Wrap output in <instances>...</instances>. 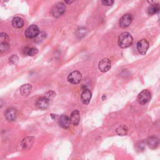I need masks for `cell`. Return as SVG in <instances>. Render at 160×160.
Instances as JSON below:
<instances>
[{
    "label": "cell",
    "instance_id": "cell-1",
    "mask_svg": "<svg viewBox=\"0 0 160 160\" xmlns=\"http://www.w3.org/2000/svg\"><path fill=\"white\" fill-rule=\"evenodd\" d=\"M133 38L131 34L128 32H124L120 34L118 38V44L122 48H127L131 46Z\"/></svg>",
    "mask_w": 160,
    "mask_h": 160
},
{
    "label": "cell",
    "instance_id": "cell-2",
    "mask_svg": "<svg viewBox=\"0 0 160 160\" xmlns=\"http://www.w3.org/2000/svg\"><path fill=\"white\" fill-rule=\"evenodd\" d=\"M66 8L65 4L62 2H59L52 6L51 9V13L54 17L59 18L65 12Z\"/></svg>",
    "mask_w": 160,
    "mask_h": 160
},
{
    "label": "cell",
    "instance_id": "cell-3",
    "mask_svg": "<svg viewBox=\"0 0 160 160\" xmlns=\"http://www.w3.org/2000/svg\"><path fill=\"white\" fill-rule=\"evenodd\" d=\"M39 32L40 31L39 28L35 24H32L27 28L25 31L24 34L25 36L28 38H35L38 36Z\"/></svg>",
    "mask_w": 160,
    "mask_h": 160
},
{
    "label": "cell",
    "instance_id": "cell-4",
    "mask_svg": "<svg viewBox=\"0 0 160 160\" xmlns=\"http://www.w3.org/2000/svg\"><path fill=\"white\" fill-rule=\"evenodd\" d=\"M151 93L148 90L142 91L138 96V101L140 104L144 105L148 103L151 99Z\"/></svg>",
    "mask_w": 160,
    "mask_h": 160
},
{
    "label": "cell",
    "instance_id": "cell-5",
    "mask_svg": "<svg viewBox=\"0 0 160 160\" xmlns=\"http://www.w3.org/2000/svg\"><path fill=\"white\" fill-rule=\"evenodd\" d=\"M82 79V74L78 71H74L71 72L68 77V81L72 84H78Z\"/></svg>",
    "mask_w": 160,
    "mask_h": 160
},
{
    "label": "cell",
    "instance_id": "cell-6",
    "mask_svg": "<svg viewBox=\"0 0 160 160\" xmlns=\"http://www.w3.org/2000/svg\"><path fill=\"white\" fill-rule=\"evenodd\" d=\"M148 48H149V42L146 39H142L138 42L137 49L141 54L144 55L146 53Z\"/></svg>",
    "mask_w": 160,
    "mask_h": 160
},
{
    "label": "cell",
    "instance_id": "cell-7",
    "mask_svg": "<svg viewBox=\"0 0 160 160\" xmlns=\"http://www.w3.org/2000/svg\"><path fill=\"white\" fill-rule=\"evenodd\" d=\"M132 21V16L130 14H125L119 19V25L121 28L128 27Z\"/></svg>",
    "mask_w": 160,
    "mask_h": 160
},
{
    "label": "cell",
    "instance_id": "cell-8",
    "mask_svg": "<svg viewBox=\"0 0 160 160\" xmlns=\"http://www.w3.org/2000/svg\"><path fill=\"white\" fill-rule=\"evenodd\" d=\"M111 61L108 58L101 59L98 64V68L101 72H106L111 68Z\"/></svg>",
    "mask_w": 160,
    "mask_h": 160
},
{
    "label": "cell",
    "instance_id": "cell-9",
    "mask_svg": "<svg viewBox=\"0 0 160 160\" xmlns=\"http://www.w3.org/2000/svg\"><path fill=\"white\" fill-rule=\"evenodd\" d=\"M71 119L70 118L64 114L61 115L59 119V124L61 127L64 129H68L71 126Z\"/></svg>",
    "mask_w": 160,
    "mask_h": 160
},
{
    "label": "cell",
    "instance_id": "cell-10",
    "mask_svg": "<svg viewBox=\"0 0 160 160\" xmlns=\"http://www.w3.org/2000/svg\"><path fill=\"white\" fill-rule=\"evenodd\" d=\"M91 96L92 94L90 90L88 89H84L81 95V102L84 104H88L91 99Z\"/></svg>",
    "mask_w": 160,
    "mask_h": 160
},
{
    "label": "cell",
    "instance_id": "cell-11",
    "mask_svg": "<svg viewBox=\"0 0 160 160\" xmlns=\"http://www.w3.org/2000/svg\"><path fill=\"white\" fill-rule=\"evenodd\" d=\"M160 144L159 139L156 136H151L147 140V144L148 147L151 149H154L157 148Z\"/></svg>",
    "mask_w": 160,
    "mask_h": 160
},
{
    "label": "cell",
    "instance_id": "cell-12",
    "mask_svg": "<svg viewBox=\"0 0 160 160\" xmlns=\"http://www.w3.org/2000/svg\"><path fill=\"white\" fill-rule=\"evenodd\" d=\"M5 118L8 121H13L16 119L17 111L14 108H9L5 112Z\"/></svg>",
    "mask_w": 160,
    "mask_h": 160
},
{
    "label": "cell",
    "instance_id": "cell-13",
    "mask_svg": "<svg viewBox=\"0 0 160 160\" xmlns=\"http://www.w3.org/2000/svg\"><path fill=\"white\" fill-rule=\"evenodd\" d=\"M34 136H28L24 138L21 141V146L22 148L25 149H30L34 142Z\"/></svg>",
    "mask_w": 160,
    "mask_h": 160
},
{
    "label": "cell",
    "instance_id": "cell-14",
    "mask_svg": "<svg viewBox=\"0 0 160 160\" xmlns=\"http://www.w3.org/2000/svg\"><path fill=\"white\" fill-rule=\"evenodd\" d=\"M36 105L38 108L41 109H46L49 107V100H48L44 96L41 97L37 101Z\"/></svg>",
    "mask_w": 160,
    "mask_h": 160
},
{
    "label": "cell",
    "instance_id": "cell-15",
    "mask_svg": "<svg viewBox=\"0 0 160 160\" xmlns=\"http://www.w3.org/2000/svg\"><path fill=\"white\" fill-rule=\"evenodd\" d=\"M70 119H71V123L73 125L78 126L79 124V120H80V115L78 110L76 109L72 112L70 116Z\"/></svg>",
    "mask_w": 160,
    "mask_h": 160
},
{
    "label": "cell",
    "instance_id": "cell-16",
    "mask_svg": "<svg viewBox=\"0 0 160 160\" xmlns=\"http://www.w3.org/2000/svg\"><path fill=\"white\" fill-rule=\"evenodd\" d=\"M32 89V86L29 84H25L21 86L19 90L21 95L24 96H27L29 94Z\"/></svg>",
    "mask_w": 160,
    "mask_h": 160
},
{
    "label": "cell",
    "instance_id": "cell-17",
    "mask_svg": "<svg viewBox=\"0 0 160 160\" xmlns=\"http://www.w3.org/2000/svg\"><path fill=\"white\" fill-rule=\"evenodd\" d=\"M11 23L14 28H21L24 26V21L20 17H15L13 18Z\"/></svg>",
    "mask_w": 160,
    "mask_h": 160
},
{
    "label": "cell",
    "instance_id": "cell-18",
    "mask_svg": "<svg viewBox=\"0 0 160 160\" xmlns=\"http://www.w3.org/2000/svg\"><path fill=\"white\" fill-rule=\"evenodd\" d=\"M160 9V5L158 3H154L151 4L148 9V13L149 15H152L158 13Z\"/></svg>",
    "mask_w": 160,
    "mask_h": 160
},
{
    "label": "cell",
    "instance_id": "cell-19",
    "mask_svg": "<svg viewBox=\"0 0 160 160\" xmlns=\"http://www.w3.org/2000/svg\"><path fill=\"white\" fill-rule=\"evenodd\" d=\"M116 132L119 136H125L128 132V128L125 125H121L116 128Z\"/></svg>",
    "mask_w": 160,
    "mask_h": 160
},
{
    "label": "cell",
    "instance_id": "cell-20",
    "mask_svg": "<svg viewBox=\"0 0 160 160\" xmlns=\"http://www.w3.org/2000/svg\"><path fill=\"white\" fill-rule=\"evenodd\" d=\"M86 34H87V30L84 28H81L78 29L76 31L77 36L80 38H82V37L85 36Z\"/></svg>",
    "mask_w": 160,
    "mask_h": 160
},
{
    "label": "cell",
    "instance_id": "cell-21",
    "mask_svg": "<svg viewBox=\"0 0 160 160\" xmlns=\"http://www.w3.org/2000/svg\"><path fill=\"white\" fill-rule=\"evenodd\" d=\"M56 96V92L53 91H49L45 93L44 97H45L48 100H51L53 99Z\"/></svg>",
    "mask_w": 160,
    "mask_h": 160
},
{
    "label": "cell",
    "instance_id": "cell-22",
    "mask_svg": "<svg viewBox=\"0 0 160 160\" xmlns=\"http://www.w3.org/2000/svg\"><path fill=\"white\" fill-rule=\"evenodd\" d=\"M46 38V33L44 32H40L36 38H35V41L40 42Z\"/></svg>",
    "mask_w": 160,
    "mask_h": 160
},
{
    "label": "cell",
    "instance_id": "cell-23",
    "mask_svg": "<svg viewBox=\"0 0 160 160\" xmlns=\"http://www.w3.org/2000/svg\"><path fill=\"white\" fill-rule=\"evenodd\" d=\"M0 39L1 42H7V41L9 39L8 35L4 32H1L0 34Z\"/></svg>",
    "mask_w": 160,
    "mask_h": 160
},
{
    "label": "cell",
    "instance_id": "cell-24",
    "mask_svg": "<svg viewBox=\"0 0 160 160\" xmlns=\"http://www.w3.org/2000/svg\"><path fill=\"white\" fill-rule=\"evenodd\" d=\"M8 49H9V45L7 42H1L0 51L1 52L5 51H7Z\"/></svg>",
    "mask_w": 160,
    "mask_h": 160
},
{
    "label": "cell",
    "instance_id": "cell-25",
    "mask_svg": "<svg viewBox=\"0 0 160 160\" xmlns=\"http://www.w3.org/2000/svg\"><path fill=\"white\" fill-rule=\"evenodd\" d=\"M38 52V50L37 48H31L29 49L28 55L30 56H34V55H36Z\"/></svg>",
    "mask_w": 160,
    "mask_h": 160
},
{
    "label": "cell",
    "instance_id": "cell-26",
    "mask_svg": "<svg viewBox=\"0 0 160 160\" xmlns=\"http://www.w3.org/2000/svg\"><path fill=\"white\" fill-rule=\"evenodd\" d=\"M9 62L12 64H17L18 62V57L16 56V55H12L9 58Z\"/></svg>",
    "mask_w": 160,
    "mask_h": 160
},
{
    "label": "cell",
    "instance_id": "cell-27",
    "mask_svg": "<svg viewBox=\"0 0 160 160\" xmlns=\"http://www.w3.org/2000/svg\"><path fill=\"white\" fill-rule=\"evenodd\" d=\"M137 146H138V149L139 150L143 151L145 148V142L144 141H141L138 144Z\"/></svg>",
    "mask_w": 160,
    "mask_h": 160
},
{
    "label": "cell",
    "instance_id": "cell-28",
    "mask_svg": "<svg viewBox=\"0 0 160 160\" xmlns=\"http://www.w3.org/2000/svg\"><path fill=\"white\" fill-rule=\"evenodd\" d=\"M101 3H102L103 5H105V6H111V5H112V4L114 3V1L105 0V1H101Z\"/></svg>",
    "mask_w": 160,
    "mask_h": 160
},
{
    "label": "cell",
    "instance_id": "cell-29",
    "mask_svg": "<svg viewBox=\"0 0 160 160\" xmlns=\"http://www.w3.org/2000/svg\"><path fill=\"white\" fill-rule=\"evenodd\" d=\"M51 116L52 119H56V117H58V116H57V115H56V114H51Z\"/></svg>",
    "mask_w": 160,
    "mask_h": 160
},
{
    "label": "cell",
    "instance_id": "cell-30",
    "mask_svg": "<svg viewBox=\"0 0 160 160\" xmlns=\"http://www.w3.org/2000/svg\"><path fill=\"white\" fill-rule=\"evenodd\" d=\"M158 18L160 19V9H159V11H158Z\"/></svg>",
    "mask_w": 160,
    "mask_h": 160
},
{
    "label": "cell",
    "instance_id": "cell-31",
    "mask_svg": "<svg viewBox=\"0 0 160 160\" xmlns=\"http://www.w3.org/2000/svg\"><path fill=\"white\" fill-rule=\"evenodd\" d=\"M73 1H65V2L66 3H68V4H69V3H71V2H72Z\"/></svg>",
    "mask_w": 160,
    "mask_h": 160
}]
</instances>
